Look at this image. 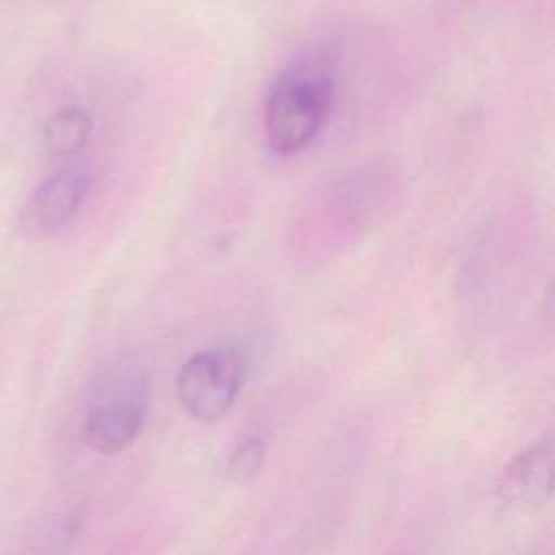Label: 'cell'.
Returning <instances> with one entry per match:
<instances>
[{"label":"cell","mask_w":555,"mask_h":555,"mask_svg":"<svg viewBox=\"0 0 555 555\" xmlns=\"http://www.w3.org/2000/svg\"><path fill=\"white\" fill-rule=\"evenodd\" d=\"M150 410L147 371L128 358H117L93 377L82 418L87 447L102 455L124 451L141 434Z\"/></svg>","instance_id":"obj_2"},{"label":"cell","mask_w":555,"mask_h":555,"mask_svg":"<svg viewBox=\"0 0 555 555\" xmlns=\"http://www.w3.org/2000/svg\"><path fill=\"white\" fill-rule=\"evenodd\" d=\"M91 186V169L82 163L67 165L46 178L24 206L22 225L35 238L63 230L80 210Z\"/></svg>","instance_id":"obj_4"},{"label":"cell","mask_w":555,"mask_h":555,"mask_svg":"<svg viewBox=\"0 0 555 555\" xmlns=\"http://www.w3.org/2000/svg\"><path fill=\"white\" fill-rule=\"evenodd\" d=\"M334 87V59L327 52H310L275 76L262 111L273 154H297L317 139L330 117Z\"/></svg>","instance_id":"obj_1"},{"label":"cell","mask_w":555,"mask_h":555,"mask_svg":"<svg viewBox=\"0 0 555 555\" xmlns=\"http://www.w3.org/2000/svg\"><path fill=\"white\" fill-rule=\"evenodd\" d=\"M91 130V115L82 106H63L43 124V150L52 158H72L87 145Z\"/></svg>","instance_id":"obj_6"},{"label":"cell","mask_w":555,"mask_h":555,"mask_svg":"<svg viewBox=\"0 0 555 555\" xmlns=\"http://www.w3.org/2000/svg\"><path fill=\"white\" fill-rule=\"evenodd\" d=\"M264 457H267V444L260 436L241 438L232 447V451L225 460L228 479H232L236 483H245V481L254 479L260 473Z\"/></svg>","instance_id":"obj_7"},{"label":"cell","mask_w":555,"mask_h":555,"mask_svg":"<svg viewBox=\"0 0 555 555\" xmlns=\"http://www.w3.org/2000/svg\"><path fill=\"white\" fill-rule=\"evenodd\" d=\"M245 384V358L236 347H208L184 360L176 375V397L202 423L223 418Z\"/></svg>","instance_id":"obj_3"},{"label":"cell","mask_w":555,"mask_h":555,"mask_svg":"<svg viewBox=\"0 0 555 555\" xmlns=\"http://www.w3.org/2000/svg\"><path fill=\"white\" fill-rule=\"evenodd\" d=\"M494 494L509 509H538L553 494V436L546 434L516 453L501 470Z\"/></svg>","instance_id":"obj_5"}]
</instances>
